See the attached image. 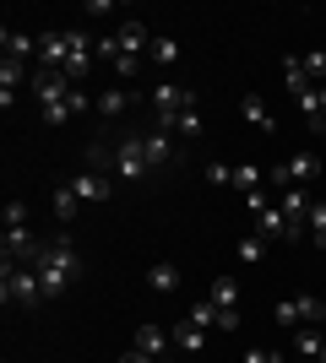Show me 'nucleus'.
<instances>
[{
  "label": "nucleus",
  "instance_id": "7ed1b4c3",
  "mask_svg": "<svg viewBox=\"0 0 326 363\" xmlns=\"http://www.w3.org/2000/svg\"><path fill=\"white\" fill-rule=\"evenodd\" d=\"M33 272L44 282V298H60V293L77 288L82 277V255H77V239L71 233H55V239L38 244V255H33Z\"/></svg>",
  "mask_w": 326,
  "mask_h": 363
},
{
  "label": "nucleus",
  "instance_id": "a878e982",
  "mask_svg": "<svg viewBox=\"0 0 326 363\" xmlns=\"http://www.w3.org/2000/svg\"><path fill=\"white\" fill-rule=\"evenodd\" d=\"M283 87L294 92V98H305V92H310V76H305V55H288V60H283Z\"/></svg>",
  "mask_w": 326,
  "mask_h": 363
},
{
  "label": "nucleus",
  "instance_id": "473e14b6",
  "mask_svg": "<svg viewBox=\"0 0 326 363\" xmlns=\"http://www.w3.org/2000/svg\"><path fill=\"white\" fill-rule=\"evenodd\" d=\"M321 298H326V293H321Z\"/></svg>",
  "mask_w": 326,
  "mask_h": 363
},
{
  "label": "nucleus",
  "instance_id": "4468645a",
  "mask_svg": "<svg viewBox=\"0 0 326 363\" xmlns=\"http://www.w3.org/2000/svg\"><path fill=\"white\" fill-rule=\"evenodd\" d=\"M141 98H147V92H136V87H125V82H114V87L98 92V114H104V120H120L125 108L141 104Z\"/></svg>",
  "mask_w": 326,
  "mask_h": 363
},
{
  "label": "nucleus",
  "instance_id": "9d476101",
  "mask_svg": "<svg viewBox=\"0 0 326 363\" xmlns=\"http://www.w3.org/2000/svg\"><path fill=\"white\" fill-rule=\"evenodd\" d=\"M207 179L256 196V190H266V168H256V163H207Z\"/></svg>",
  "mask_w": 326,
  "mask_h": 363
},
{
  "label": "nucleus",
  "instance_id": "6ab92c4d",
  "mask_svg": "<svg viewBox=\"0 0 326 363\" xmlns=\"http://www.w3.org/2000/svg\"><path fill=\"white\" fill-rule=\"evenodd\" d=\"M174 60H180V38H169V33H153V44H147V65L169 71Z\"/></svg>",
  "mask_w": 326,
  "mask_h": 363
},
{
  "label": "nucleus",
  "instance_id": "1a4fd4ad",
  "mask_svg": "<svg viewBox=\"0 0 326 363\" xmlns=\"http://www.w3.org/2000/svg\"><path fill=\"white\" fill-rule=\"evenodd\" d=\"M190 104H202V98L190 87H180V82H153V87H147V114H153V120H174V114L190 108Z\"/></svg>",
  "mask_w": 326,
  "mask_h": 363
},
{
  "label": "nucleus",
  "instance_id": "9b49d317",
  "mask_svg": "<svg viewBox=\"0 0 326 363\" xmlns=\"http://www.w3.org/2000/svg\"><path fill=\"white\" fill-rule=\"evenodd\" d=\"M65 190H71L82 206H98V201L114 196V179H109V174H93V168H77V174L65 179Z\"/></svg>",
  "mask_w": 326,
  "mask_h": 363
},
{
  "label": "nucleus",
  "instance_id": "20e7f679",
  "mask_svg": "<svg viewBox=\"0 0 326 363\" xmlns=\"http://www.w3.org/2000/svg\"><path fill=\"white\" fill-rule=\"evenodd\" d=\"M147 44H153L147 22H141V16H125V22H120L114 33H109V38H98V60H104V65H120V60H147Z\"/></svg>",
  "mask_w": 326,
  "mask_h": 363
},
{
  "label": "nucleus",
  "instance_id": "bb28decb",
  "mask_svg": "<svg viewBox=\"0 0 326 363\" xmlns=\"http://www.w3.org/2000/svg\"><path fill=\"white\" fill-rule=\"evenodd\" d=\"M305 233L315 239V250H326V196L310 201V228H305Z\"/></svg>",
  "mask_w": 326,
  "mask_h": 363
},
{
  "label": "nucleus",
  "instance_id": "2eb2a0df",
  "mask_svg": "<svg viewBox=\"0 0 326 363\" xmlns=\"http://www.w3.org/2000/svg\"><path fill=\"white\" fill-rule=\"evenodd\" d=\"M136 352H147V358H174V331H163V325H141L136 331V342H131Z\"/></svg>",
  "mask_w": 326,
  "mask_h": 363
},
{
  "label": "nucleus",
  "instance_id": "aec40b11",
  "mask_svg": "<svg viewBox=\"0 0 326 363\" xmlns=\"http://www.w3.org/2000/svg\"><path fill=\"white\" fill-rule=\"evenodd\" d=\"M207 303H217L223 315H239V282H234V277H217L212 288H207Z\"/></svg>",
  "mask_w": 326,
  "mask_h": 363
},
{
  "label": "nucleus",
  "instance_id": "f8f14e48",
  "mask_svg": "<svg viewBox=\"0 0 326 363\" xmlns=\"http://www.w3.org/2000/svg\"><path fill=\"white\" fill-rule=\"evenodd\" d=\"M310 201H315L310 190H278V206L294 228V239H305V228H310Z\"/></svg>",
  "mask_w": 326,
  "mask_h": 363
},
{
  "label": "nucleus",
  "instance_id": "39448f33",
  "mask_svg": "<svg viewBox=\"0 0 326 363\" xmlns=\"http://www.w3.org/2000/svg\"><path fill=\"white\" fill-rule=\"evenodd\" d=\"M28 217H33L28 201H6V239H0V250H6L11 266H33V255H38V239H33Z\"/></svg>",
  "mask_w": 326,
  "mask_h": 363
},
{
  "label": "nucleus",
  "instance_id": "5701e85b",
  "mask_svg": "<svg viewBox=\"0 0 326 363\" xmlns=\"http://www.w3.org/2000/svg\"><path fill=\"white\" fill-rule=\"evenodd\" d=\"M207 336L212 331H202L196 320H180V325H174V347L180 352H207Z\"/></svg>",
  "mask_w": 326,
  "mask_h": 363
},
{
  "label": "nucleus",
  "instance_id": "c756f323",
  "mask_svg": "<svg viewBox=\"0 0 326 363\" xmlns=\"http://www.w3.org/2000/svg\"><path fill=\"white\" fill-rule=\"evenodd\" d=\"M239 363H283V352H266V347H250Z\"/></svg>",
  "mask_w": 326,
  "mask_h": 363
},
{
  "label": "nucleus",
  "instance_id": "2f4dec72",
  "mask_svg": "<svg viewBox=\"0 0 326 363\" xmlns=\"http://www.w3.org/2000/svg\"><path fill=\"white\" fill-rule=\"evenodd\" d=\"M305 125H310V136H315V141H326V114H315V120H305Z\"/></svg>",
  "mask_w": 326,
  "mask_h": 363
},
{
  "label": "nucleus",
  "instance_id": "0eeeda50",
  "mask_svg": "<svg viewBox=\"0 0 326 363\" xmlns=\"http://www.w3.org/2000/svg\"><path fill=\"white\" fill-rule=\"evenodd\" d=\"M0 298H6V303H22V309L49 303L38 272H33V266H11V260H0Z\"/></svg>",
  "mask_w": 326,
  "mask_h": 363
},
{
  "label": "nucleus",
  "instance_id": "7c9ffc66",
  "mask_svg": "<svg viewBox=\"0 0 326 363\" xmlns=\"http://www.w3.org/2000/svg\"><path fill=\"white\" fill-rule=\"evenodd\" d=\"M120 363H174V358H147V352L131 347V352H120Z\"/></svg>",
  "mask_w": 326,
  "mask_h": 363
},
{
  "label": "nucleus",
  "instance_id": "b1692460",
  "mask_svg": "<svg viewBox=\"0 0 326 363\" xmlns=\"http://www.w3.org/2000/svg\"><path fill=\"white\" fill-rule=\"evenodd\" d=\"M49 206H55V223H60V228H71V223L82 217V201L71 196L65 184H55V196H49Z\"/></svg>",
  "mask_w": 326,
  "mask_h": 363
},
{
  "label": "nucleus",
  "instance_id": "f03ea898",
  "mask_svg": "<svg viewBox=\"0 0 326 363\" xmlns=\"http://www.w3.org/2000/svg\"><path fill=\"white\" fill-rule=\"evenodd\" d=\"M33 98H38L44 125H65V120H77V114H87V108H98L93 98L60 71H33Z\"/></svg>",
  "mask_w": 326,
  "mask_h": 363
},
{
  "label": "nucleus",
  "instance_id": "423d86ee",
  "mask_svg": "<svg viewBox=\"0 0 326 363\" xmlns=\"http://www.w3.org/2000/svg\"><path fill=\"white\" fill-rule=\"evenodd\" d=\"M321 174H326V157H321V152H294L288 163H278L272 174H266V184H272V190H315Z\"/></svg>",
  "mask_w": 326,
  "mask_h": 363
},
{
  "label": "nucleus",
  "instance_id": "4be33fe9",
  "mask_svg": "<svg viewBox=\"0 0 326 363\" xmlns=\"http://www.w3.org/2000/svg\"><path fill=\"white\" fill-rule=\"evenodd\" d=\"M266 244H272V239H266L261 228H250L245 239L234 244V255H239V266H261V255H266Z\"/></svg>",
  "mask_w": 326,
  "mask_h": 363
},
{
  "label": "nucleus",
  "instance_id": "412c9836",
  "mask_svg": "<svg viewBox=\"0 0 326 363\" xmlns=\"http://www.w3.org/2000/svg\"><path fill=\"white\" fill-rule=\"evenodd\" d=\"M28 82V65L22 60H0V104L11 108V98H16V87Z\"/></svg>",
  "mask_w": 326,
  "mask_h": 363
},
{
  "label": "nucleus",
  "instance_id": "f3484780",
  "mask_svg": "<svg viewBox=\"0 0 326 363\" xmlns=\"http://www.w3.org/2000/svg\"><path fill=\"white\" fill-rule=\"evenodd\" d=\"M180 282H185V272H180L174 260H158V266H147V288H153L158 298H169V293H180Z\"/></svg>",
  "mask_w": 326,
  "mask_h": 363
},
{
  "label": "nucleus",
  "instance_id": "ddd939ff",
  "mask_svg": "<svg viewBox=\"0 0 326 363\" xmlns=\"http://www.w3.org/2000/svg\"><path fill=\"white\" fill-rule=\"evenodd\" d=\"M185 320H196L202 331H239V325H245V315H223V309H217V303H207V298L190 303Z\"/></svg>",
  "mask_w": 326,
  "mask_h": 363
},
{
  "label": "nucleus",
  "instance_id": "cd10ccee",
  "mask_svg": "<svg viewBox=\"0 0 326 363\" xmlns=\"http://www.w3.org/2000/svg\"><path fill=\"white\" fill-rule=\"evenodd\" d=\"M294 104H299V114H305V120H315V114H326V82H321V87H310V92H305V98H294Z\"/></svg>",
  "mask_w": 326,
  "mask_h": 363
},
{
  "label": "nucleus",
  "instance_id": "6e6552de",
  "mask_svg": "<svg viewBox=\"0 0 326 363\" xmlns=\"http://www.w3.org/2000/svg\"><path fill=\"white\" fill-rule=\"evenodd\" d=\"M272 320L288 325V331H305V325L326 320V298H315V293H294V298H283L278 309H272Z\"/></svg>",
  "mask_w": 326,
  "mask_h": 363
},
{
  "label": "nucleus",
  "instance_id": "dca6fc26",
  "mask_svg": "<svg viewBox=\"0 0 326 363\" xmlns=\"http://www.w3.org/2000/svg\"><path fill=\"white\" fill-rule=\"evenodd\" d=\"M0 49H6V60H38V49H44V38H33V33H16V28H6L0 33Z\"/></svg>",
  "mask_w": 326,
  "mask_h": 363
},
{
  "label": "nucleus",
  "instance_id": "c85d7f7f",
  "mask_svg": "<svg viewBox=\"0 0 326 363\" xmlns=\"http://www.w3.org/2000/svg\"><path fill=\"white\" fill-rule=\"evenodd\" d=\"M305 76H310V87L326 82V49H310V55H305Z\"/></svg>",
  "mask_w": 326,
  "mask_h": 363
},
{
  "label": "nucleus",
  "instance_id": "a211bd4d",
  "mask_svg": "<svg viewBox=\"0 0 326 363\" xmlns=\"http://www.w3.org/2000/svg\"><path fill=\"white\" fill-rule=\"evenodd\" d=\"M239 114H245V120L256 125L261 136H278V114H272V108H266L256 92H245V98H239Z\"/></svg>",
  "mask_w": 326,
  "mask_h": 363
},
{
  "label": "nucleus",
  "instance_id": "393cba45",
  "mask_svg": "<svg viewBox=\"0 0 326 363\" xmlns=\"http://www.w3.org/2000/svg\"><path fill=\"white\" fill-rule=\"evenodd\" d=\"M326 352V336L315 331V325H305V331H294V358H305V363H315Z\"/></svg>",
  "mask_w": 326,
  "mask_h": 363
},
{
  "label": "nucleus",
  "instance_id": "f257e3e1",
  "mask_svg": "<svg viewBox=\"0 0 326 363\" xmlns=\"http://www.w3.org/2000/svg\"><path fill=\"white\" fill-rule=\"evenodd\" d=\"M44 49H38V71H60L82 87V76L98 65V44L82 28H60V33H38Z\"/></svg>",
  "mask_w": 326,
  "mask_h": 363
}]
</instances>
